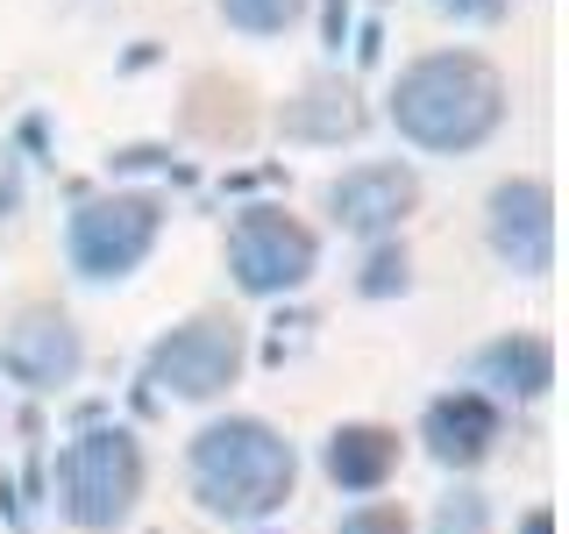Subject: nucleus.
<instances>
[{"label":"nucleus","instance_id":"obj_1","mask_svg":"<svg viewBox=\"0 0 569 534\" xmlns=\"http://www.w3.org/2000/svg\"><path fill=\"white\" fill-rule=\"evenodd\" d=\"M506 115V86L485 58L470 50H441V58H420L399 71L391 86V121L399 136H413L420 150H470L485 142Z\"/></svg>","mask_w":569,"mask_h":534},{"label":"nucleus","instance_id":"obj_2","mask_svg":"<svg viewBox=\"0 0 569 534\" xmlns=\"http://www.w3.org/2000/svg\"><path fill=\"white\" fill-rule=\"evenodd\" d=\"M292 442L263 421H213L192 435V485L221 521H271L292 498Z\"/></svg>","mask_w":569,"mask_h":534},{"label":"nucleus","instance_id":"obj_3","mask_svg":"<svg viewBox=\"0 0 569 534\" xmlns=\"http://www.w3.org/2000/svg\"><path fill=\"white\" fill-rule=\"evenodd\" d=\"M142 492V449L121 427H93L64 449V513L79 527H121Z\"/></svg>","mask_w":569,"mask_h":534},{"label":"nucleus","instance_id":"obj_4","mask_svg":"<svg viewBox=\"0 0 569 534\" xmlns=\"http://www.w3.org/2000/svg\"><path fill=\"white\" fill-rule=\"evenodd\" d=\"M242 370V335L236 320H186L150 349V385L178 392V399H213Z\"/></svg>","mask_w":569,"mask_h":534},{"label":"nucleus","instance_id":"obj_5","mask_svg":"<svg viewBox=\"0 0 569 534\" xmlns=\"http://www.w3.org/2000/svg\"><path fill=\"white\" fill-rule=\"evenodd\" d=\"M228 264H236L242 293H292L313 271V236L278 207H249L228 236Z\"/></svg>","mask_w":569,"mask_h":534},{"label":"nucleus","instance_id":"obj_6","mask_svg":"<svg viewBox=\"0 0 569 534\" xmlns=\"http://www.w3.org/2000/svg\"><path fill=\"white\" fill-rule=\"evenodd\" d=\"M150 243H157V200H136V192L93 200V207L71 214V264H79L86 278L136 271V264L150 257Z\"/></svg>","mask_w":569,"mask_h":534},{"label":"nucleus","instance_id":"obj_7","mask_svg":"<svg viewBox=\"0 0 569 534\" xmlns=\"http://www.w3.org/2000/svg\"><path fill=\"white\" fill-rule=\"evenodd\" d=\"M491 249L512 271H533V278L556 264V200H548L541 178H506L491 192Z\"/></svg>","mask_w":569,"mask_h":534},{"label":"nucleus","instance_id":"obj_8","mask_svg":"<svg viewBox=\"0 0 569 534\" xmlns=\"http://www.w3.org/2000/svg\"><path fill=\"white\" fill-rule=\"evenodd\" d=\"M413 200H420V186H413L406 165H356V171L335 178V192H328L335 221L356 228V236H385V228H399L406 214H413Z\"/></svg>","mask_w":569,"mask_h":534},{"label":"nucleus","instance_id":"obj_9","mask_svg":"<svg viewBox=\"0 0 569 534\" xmlns=\"http://www.w3.org/2000/svg\"><path fill=\"white\" fill-rule=\"evenodd\" d=\"M8 370L36 392L71 385L79 378V335H71V320L64 314H22L8 335Z\"/></svg>","mask_w":569,"mask_h":534},{"label":"nucleus","instance_id":"obj_10","mask_svg":"<svg viewBox=\"0 0 569 534\" xmlns=\"http://www.w3.org/2000/svg\"><path fill=\"white\" fill-rule=\"evenodd\" d=\"M491 442H498V406L485 392H449L427 406V449L441 463H477L491 456Z\"/></svg>","mask_w":569,"mask_h":534},{"label":"nucleus","instance_id":"obj_11","mask_svg":"<svg viewBox=\"0 0 569 534\" xmlns=\"http://www.w3.org/2000/svg\"><path fill=\"white\" fill-rule=\"evenodd\" d=\"M399 463V435L391 427H335L328 442V477L342 492H378Z\"/></svg>","mask_w":569,"mask_h":534},{"label":"nucleus","instance_id":"obj_12","mask_svg":"<svg viewBox=\"0 0 569 534\" xmlns=\"http://www.w3.org/2000/svg\"><path fill=\"white\" fill-rule=\"evenodd\" d=\"M477 370H485V385L533 399V392L556 385V349H548L541 335H506V343H491L485 356H477Z\"/></svg>","mask_w":569,"mask_h":534},{"label":"nucleus","instance_id":"obj_13","mask_svg":"<svg viewBox=\"0 0 569 534\" xmlns=\"http://www.w3.org/2000/svg\"><path fill=\"white\" fill-rule=\"evenodd\" d=\"M221 14L236 29H249V36H278V29H292L299 14H307V0H221Z\"/></svg>","mask_w":569,"mask_h":534},{"label":"nucleus","instance_id":"obj_14","mask_svg":"<svg viewBox=\"0 0 569 534\" xmlns=\"http://www.w3.org/2000/svg\"><path fill=\"white\" fill-rule=\"evenodd\" d=\"M342 534H406V513L399 506H356V513H342Z\"/></svg>","mask_w":569,"mask_h":534},{"label":"nucleus","instance_id":"obj_15","mask_svg":"<svg viewBox=\"0 0 569 534\" xmlns=\"http://www.w3.org/2000/svg\"><path fill=\"white\" fill-rule=\"evenodd\" d=\"M391 285H406V257H399V249H378V257H370L363 293H391Z\"/></svg>","mask_w":569,"mask_h":534},{"label":"nucleus","instance_id":"obj_16","mask_svg":"<svg viewBox=\"0 0 569 534\" xmlns=\"http://www.w3.org/2000/svg\"><path fill=\"white\" fill-rule=\"evenodd\" d=\"M441 8H449V14H498L506 0H441Z\"/></svg>","mask_w":569,"mask_h":534},{"label":"nucleus","instance_id":"obj_17","mask_svg":"<svg viewBox=\"0 0 569 534\" xmlns=\"http://www.w3.org/2000/svg\"><path fill=\"white\" fill-rule=\"evenodd\" d=\"M520 534H556V513H548V506H533L527 521H520Z\"/></svg>","mask_w":569,"mask_h":534}]
</instances>
